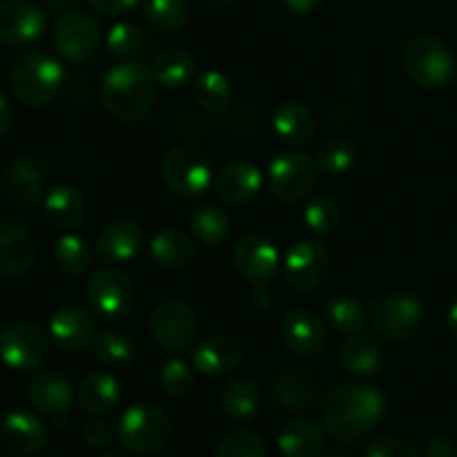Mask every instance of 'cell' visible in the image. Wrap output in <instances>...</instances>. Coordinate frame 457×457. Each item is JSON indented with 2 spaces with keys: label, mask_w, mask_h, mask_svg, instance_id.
Wrapping results in <instances>:
<instances>
[{
  "label": "cell",
  "mask_w": 457,
  "mask_h": 457,
  "mask_svg": "<svg viewBox=\"0 0 457 457\" xmlns=\"http://www.w3.org/2000/svg\"><path fill=\"white\" fill-rule=\"evenodd\" d=\"M192 364L201 375L223 378L241 364V346L228 335H210L199 342L192 353Z\"/></svg>",
  "instance_id": "obj_23"
},
{
  "label": "cell",
  "mask_w": 457,
  "mask_h": 457,
  "mask_svg": "<svg viewBox=\"0 0 457 457\" xmlns=\"http://www.w3.org/2000/svg\"><path fill=\"white\" fill-rule=\"evenodd\" d=\"M201 3H205L208 7H212V9H228V7H232L237 0H201Z\"/></svg>",
  "instance_id": "obj_53"
},
{
  "label": "cell",
  "mask_w": 457,
  "mask_h": 457,
  "mask_svg": "<svg viewBox=\"0 0 457 457\" xmlns=\"http://www.w3.org/2000/svg\"><path fill=\"white\" fill-rule=\"evenodd\" d=\"M65 71L62 65L43 52H25L16 58L9 71V85L21 103L43 107L54 101L61 89Z\"/></svg>",
  "instance_id": "obj_3"
},
{
  "label": "cell",
  "mask_w": 457,
  "mask_h": 457,
  "mask_svg": "<svg viewBox=\"0 0 457 457\" xmlns=\"http://www.w3.org/2000/svg\"><path fill=\"white\" fill-rule=\"evenodd\" d=\"M156 80L141 62L110 67L101 80V103L107 114L123 123H137L152 110Z\"/></svg>",
  "instance_id": "obj_2"
},
{
  "label": "cell",
  "mask_w": 457,
  "mask_h": 457,
  "mask_svg": "<svg viewBox=\"0 0 457 457\" xmlns=\"http://www.w3.org/2000/svg\"><path fill=\"white\" fill-rule=\"evenodd\" d=\"M428 457H455V449L451 445L449 437L445 436H433L427 445Z\"/></svg>",
  "instance_id": "obj_48"
},
{
  "label": "cell",
  "mask_w": 457,
  "mask_h": 457,
  "mask_svg": "<svg viewBox=\"0 0 457 457\" xmlns=\"http://www.w3.org/2000/svg\"><path fill=\"white\" fill-rule=\"evenodd\" d=\"M270 290H268L266 284H254V290H253V306L257 308V311H266V308H270Z\"/></svg>",
  "instance_id": "obj_49"
},
{
  "label": "cell",
  "mask_w": 457,
  "mask_h": 457,
  "mask_svg": "<svg viewBox=\"0 0 457 457\" xmlns=\"http://www.w3.org/2000/svg\"><path fill=\"white\" fill-rule=\"evenodd\" d=\"M404 70L422 89H442L455 79V58L442 40L415 36L404 47Z\"/></svg>",
  "instance_id": "obj_5"
},
{
  "label": "cell",
  "mask_w": 457,
  "mask_h": 457,
  "mask_svg": "<svg viewBox=\"0 0 457 457\" xmlns=\"http://www.w3.org/2000/svg\"><path fill=\"white\" fill-rule=\"evenodd\" d=\"M272 195L284 204H299L312 192L317 181V163L306 152H284L268 170Z\"/></svg>",
  "instance_id": "obj_10"
},
{
  "label": "cell",
  "mask_w": 457,
  "mask_h": 457,
  "mask_svg": "<svg viewBox=\"0 0 457 457\" xmlns=\"http://www.w3.org/2000/svg\"><path fill=\"white\" fill-rule=\"evenodd\" d=\"M85 295L96 315L105 320H120L128 315L134 306L132 279L116 268H98L89 275L85 284Z\"/></svg>",
  "instance_id": "obj_11"
},
{
  "label": "cell",
  "mask_w": 457,
  "mask_h": 457,
  "mask_svg": "<svg viewBox=\"0 0 457 457\" xmlns=\"http://www.w3.org/2000/svg\"><path fill=\"white\" fill-rule=\"evenodd\" d=\"M235 266L250 284H268L279 270V253L266 237L245 235L235 245Z\"/></svg>",
  "instance_id": "obj_17"
},
{
  "label": "cell",
  "mask_w": 457,
  "mask_h": 457,
  "mask_svg": "<svg viewBox=\"0 0 457 457\" xmlns=\"http://www.w3.org/2000/svg\"><path fill=\"white\" fill-rule=\"evenodd\" d=\"M364 457H422L420 451L415 449L411 442L402 440V437H382V440L373 442L366 451Z\"/></svg>",
  "instance_id": "obj_45"
},
{
  "label": "cell",
  "mask_w": 457,
  "mask_h": 457,
  "mask_svg": "<svg viewBox=\"0 0 457 457\" xmlns=\"http://www.w3.org/2000/svg\"><path fill=\"white\" fill-rule=\"evenodd\" d=\"M161 386L168 395L183 397L195 388V373H192L190 366L181 360H170L165 361L163 369H161Z\"/></svg>",
  "instance_id": "obj_43"
},
{
  "label": "cell",
  "mask_w": 457,
  "mask_h": 457,
  "mask_svg": "<svg viewBox=\"0 0 457 457\" xmlns=\"http://www.w3.org/2000/svg\"><path fill=\"white\" fill-rule=\"evenodd\" d=\"M339 364L346 373L369 378L382 369V351L366 335H351L339 348Z\"/></svg>",
  "instance_id": "obj_30"
},
{
  "label": "cell",
  "mask_w": 457,
  "mask_h": 457,
  "mask_svg": "<svg viewBox=\"0 0 457 457\" xmlns=\"http://www.w3.org/2000/svg\"><path fill=\"white\" fill-rule=\"evenodd\" d=\"M214 457H266V445L253 431H235L219 445Z\"/></svg>",
  "instance_id": "obj_42"
},
{
  "label": "cell",
  "mask_w": 457,
  "mask_h": 457,
  "mask_svg": "<svg viewBox=\"0 0 457 457\" xmlns=\"http://www.w3.org/2000/svg\"><path fill=\"white\" fill-rule=\"evenodd\" d=\"M370 324L375 333L391 342H402L415 333L424 315V306L413 295H384L370 306Z\"/></svg>",
  "instance_id": "obj_12"
},
{
  "label": "cell",
  "mask_w": 457,
  "mask_h": 457,
  "mask_svg": "<svg viewBox=\"0 0 457 457\" xmlns=\"http://www.w3.org/2000/svg\"><path fill=\"white\" fill-rule=\"evenodd\" d=\"M321 457H346V455H342V453H326V455H321Z\"/></svg>",
  "instance_id": "obj_55"
},
{
  "label": "cell",
  "mask_w": 457,
  "mask_h": 457,
  "mask_svg": "<svg viewBox=\"0 0 457 457\" xmlns=\"http://www.w3.org/2000/svg\"><path fill=\"white\" fill-rule=\"evenodd\" d=\"M326 317L337 333L348 335V337L360 335L370 321L369 311L357 299L346 297V295L330 299L328 306H326Z\"/></svg>",
  "instance_id": "obj_36"
},
{
  "label": "cell",
  "mask_w": 457,
  "mask_h": 457,
  "mask_svg": "<svg viewBox=\"0 0 457 457\" xmlns=\"http://www.w3.org/2000/svg\"><path fill=\"white\" fill-rule=\"evenodd\" d=\"M101 457H128V455L120 453V451H105Z\"/></svg>",
  "instance_id": "obj_54"
},
{
  "label": "cell",
  "mask_w": 457,
  "mask_h": 457,
  "mask_svg": "<svg viewBox=\"0 0 457 457\" xmlns=\"http://www.w3.org/2000/svg\"><path fill=\"white\" fill-rule=\"evenodd\" d=\"M317 170L326 174H346L357 163V145L348 138H328L315 152Z\"/></svg>",
  "instance_id": "obj_37"
},
{
  "label": "cell",
  "mask_w": 457,
  "mask_h": 457,
  "mask_svg": "<svg viewBox=\"0 0 457 457\" xmlns=\"http://www.w3.org/2000/svg\"><path fill=\"white\" fill-rule=\"evenodd\" d=\"M143 245V230L134 221H112L96 237V254L105 263L132 262Z\"/></svg>",
  "instance_id": "obj_24"
},
{
  "label": "cell",
  "mask_w": 457,
  "mask_h": 457,
  "mask_svg": "<svg viewBox=\"0 0 457 457\" xmlns=\"http://www.w3.org/2000/svg\"><path fill=\"white\" fill-rule=\"evenodd\" d=\"M303 221L315 235L330 237L339 230L342 223V210L333 196H317L303 212Z\"/></svg>",
  "instance_id": "obj_41"
},
{
  "label": "cell",
  "mask_w": 457,
  "mask_h": 457,
  "mask_svg": "<svg viewBox=\"0 0 457 457\" xmlns=\"http://www.w3.org/2000/svg\"><path fill=\"white\" fill-rule=\"evenodd\" d=\"M27 397L38 413L52 418L58 427H65L74 406V388L65 375L40 370L27 384Z\"/></svg>",
  "instance_id": "obj_13"
},
{
  "label": "cell",
  "mask_w": 457,
  "mask_h": 457,
  "mask_svg": "<svg viewBox=\"0 0 457 457\" xmlns=\"http://www.w3.org/2000/svg\"><path fill=\"white\" fill-rule=\"evenodd\" d=\"M284 3H286V7L295 13H311V12H315V9L320 7L324 0H284Z\"/></svg>",
  "instance_id": "obj_50"
},
{
  "label": "cell",
  "mask_w": 457,
  "mask_h": 457,
  "mask_svg": "<svg viewBox=\"0 0 457 457\" xmlns=\"http://www.w3.org/2000/svg\"><path fill=\"white\" fill-rule=\"evenodd\" d=\"M446 326H449V333L457 339V302L453 303V306H451L449 320H446Z\"/></svg>",
  "instance_id": "obj_52"
},
{
  "label": "cell",
  "mask_w": 457,
  "mask_h": 457,
  "mask_svg": "<svg viewBox=\"0 0 457 457\" xmlns=\"http://www.w3.org/2000/svg\"><path fill=\"white\" fill-rule=\"evenodd\" d=\"M120 400L119 379L110 373H89L79 386V404L89 415H107Z\"/></svg>",
  "instance_id": "obj_27"
},
{
  "label": "cell",
  "mask_w": 457,
  "mask_h": 457,
  "mask_svg": "<svg viewBox=\"0 0 457 457\" xmlns=\"http://www.w3.org/2000/svg\"><path fill=\"white\" fill-rule=\"evenodd\" d=\"M272 397L288 411H306L317 402V386L311 375L302 370H286L272 382Z\"/></svg>",
  "instance_id": "obj_29"
},
{
  "label": "cell",
  "mask_w": 457,
  "mask_h": 457,
  "mask_svg": "<svg viewBox=\"0 0 457 457\" xmlns=\"http://www.w3.org/2000/svg\"><path fill=\"white\" fill-rule=\"evenodd\" d=\"M0 440L4 449L18 457H31L45 449L47 445V427L43 420L27 411H12L0 424Z\"/></svg>",
  "instance_id": "obj_21"
},
{
  "label": "cell",
  "mask_w": 457,
  "mask_h": 457,
  "mask_svg": "<svg viewBox=\"0 0 457 457\" xmlns=\"http://www.w3.org/2000/svg\"><path fill=\"white\" fill-rule=\"evenodd\" d=\"M259 404H262V393H259L257 384L250 382V379H230L223 386L221 406L228 418L237 420V422H245V420L254 418Z\"/></svg>",
  "instance_id": "obj_33"
},
{
  "label": "cell",
  "mask_w": 457,
  "mask_h": 457,
  "mask_svg": "<svg viewBox=\"0 0 457 457\" xmlns=\"http://www.w3.org/2000/svg\"><path fill=\"white\" fill-rule=\"evenodd\" d=\"M80 437H83L85 445L94 446V449H101V446L110 445L112 440L116 437V431L112 428L110 422H105V420H89L87 424L83 427V431H80Z\"/></svg>",
  "instance_id": "obj_46"
},
{
  "label": "cell",
  "mask_w": 457,
  "mask_h": 457,
  "mask_svg": "<svg viewBox=\"0 0 457 457\" xmlns=\"http://www.w3.org/2000/svg\"><path fill=\"white\" fill-rule=\"evenodd\" d=\"M190 230L199 244L214 248V245L223 244V241L228 239V232H230V217L212 204L199 205L190 217Z\"/></svg>",
  "instance_id": "obj_35"
},
{
  "label": "cell",
  "mask_w": 457,
  "mask_h": 457,
  "mask_svg": "<svg viewBox=\"0 0 457 457\" xmlns=\"http://www.w3.org/2000/svg\"><path fill=\"white\" fill-rule=\"evenodd\" d=\"M47 357L49 339L38 326L9 321L0 328V361L12 370H36Z\"/></svg>",
  "instance_id": "obj_8"
},
{
  "label": "cell",
  "mask_w": 457,
  "mask_h": 457,
  "mask_svg": "<svg viewBox=\"0 0 457 457\" xmlns=\"http://www.w3.org/2000/svg\"><path fill=\"white\" fill-rule=\"evenodd\" d=\"M143 16L154 29L172 34L187 25L190 9H187L186 0H145Z\"/></svg>",
  "instance_id": "obj_38"
},
{
  "label": "cell",
  "mask_w": 457,
  "mask_h": 457,
  "mask_svg": "<svg viewBox=\"0 0 457 457\" xmlns=\"http://www.w3.org/2000/svg\"><path fill=\"white\" fill-rule=\"evenodd\" d=\"M330 270V257L324 245L315 241H299L288 250L284 262V277L295 290L311 293L320 288Z\"/></svg>",
  "instance_id": "obj_14"
},
{
  "label": "cell",
  "mask_w": 457,
  "mask_h": 457,
  "mask_svg": "<svg viewBox=\"0 0 457 457\" xmlns=\"http://www.w3.org/2000/svg\"><path fill=\"white\" fill-rule=\"evenodd\" d=\"M45 29V13L31 0H0V40L27 45Z\"/></svg>",
  "instance_id": "obj_18"
},
{
  "label": "cell",
  "mask_w": 457,
  "mask_h": 457,
  "mask_svg": "<svg viewBox=\"0 0 457 457\" xmlns=\"http://www.w3.org/2000/svg\"><path fill=\"white\" fill-rule=\"evenodd\" d=\"M45 219L58 230L79 228L85 219V199L70 186H56L45 195Z\"/></svg>",
  "instance_id": "obj_26"
},
{
  "label": "cell",
  "mask_w": 457,
  "mask_h": 457,
  "mask_svg": "<svg viewBox=\"0 0 457 457\" xmlns=\"http://www.w3.org/2000/svg\"><path fill=\"white\" fill-rule=\"evenodd\" d=\"M154 262L163 268H186L195 262V241L179 228H165L156 232L150 244Z\"/></svg>",
  "instance_id": "obj_28"
},
{
  "label": "cell",
  "mask_w": 457,
  "mask_h": 457,
  "mask_svg": "<svg viewBox=\"0 0 457 457\" xmlns=\"http://www.w3.org/2000/svg\"><path fill=\"white\" fill-rule=\"evenodd\" d=\"M455 87H457V74H455Z\"/></svg>",
  "instance_id": "obj_56"
},
{
  "label": "cell",
  "mask_w": 457,
  "mask_h": 457,
  "mask_svg": "<svg viewBox=\"0 0 457 457\" xmlns=\"http://www.w3.org/2000/svg\"><path fill=\"white\" fill-rule=\"evenodd\" d=\"M263 177L253 163L248 161H232L223 165L214 177V195L230 205H241L245 201L254 199L262 190Z\"/></svg>",
  "instance_id": "obj_22"
},
{
  "label": "cell",
  "mask_w": 457,
  "mask_h": 457,
  "mask_svg": "<svg viewBox=\"0 0 457 457\" xmlns=\"http://www.w3.org/2000/svg\"><path fill=\"white\" fill-rule=\"evenodd\" d=\"M272 125H275V132L279 134V138H284L293 147L308 145L317 132L315 116L299 101H286L284 105L277 107Z\"/></svg>",
  "instance_id": "obj_25"
},
{
  "label": "cell",
  "mask_w": 457,
  "mask_h": 457,
  "mask_svg": "<svg viewBox=\"0 0 457 457\" xmlns=\"http://www.w3.org/2000/svg\"><path fill=\"white\" fill-rule=\"evenodd\" d=\"M36 248L29 230L18 219L0 214V275L18 277L34 263Z\"/></svg>",
  "instance_id": "obj_20"
},
{
  "label": "cell",
  "mask_w": 457,
  "mask_h": 457,
  "mask_svg": "<svg viewBox=\"0 0 457 457\" xmlns=\"http://www.w3.org/2000/svg\"><path fill=\"white\" fill-rule=\"evenodd\" d=\"M161 177L179 196H201L212 187V165L204 152L190 145H177L161 159Z\"/></svg>",
  "instance_id": "obj_6"
},
{
  "label": "cell",
  "mask_w": 457,
  "mask_h": 457,
  "mask_svg": "<svg viewBox=\"0 0 457 457\" xmlns=\"http://www.w3.org/2000/svg\"><path fill=\"white\" fill-rule=\"evenodd\" d=\"M12 128V105H9L7 98L0 94V138L9 132Z\"/></svg>",
  "instance_id": "obj_51"
},
{
  "label": "cell",
  "mask_w": 457,
  "mask_h": 457,
  "mask_svg": "<svg viewBox=\"0 0 457 457\" xmlns=\"http://www.w3.org/2000/svg\"><path fill=\"white\" fill-rule=\"evenodd\" d=\"M174 433V424L163 409L154 404H134L120 415L116 440L134 455H152L163 449Z\"/></svg>",
  "instance_id": "obj_4"
},
{
  "label": "cell",
  "mask_w": 457,
  "mask_h": 457,
  "mask_svg": "<svg viewBox=\"0 0 457 457\" xmlns=\"http://www.w3.org/2000/svg\"><path fill=\"white\" fill-rule=\"evenodd\" d=\"M47 187V170L36 156H16L0 177V192L13 204H36Z\"/></svg>",
  "instance_id": "obj_15"
},
{
  "label": "cell",
  "mask_w": 457,
  "mask_h": 457,
  "mask_svg": "<svg viewBox=\"0 0 457 457\" xmlns=\"http://www.w3.org/2000/svg\"><path fill=\"white\" fill-rule=\"evenodd\" d=\"M281 342L295 355L311 357L324 348L326 324L320 315L306 308H295L281 320Z\"/></svg>",
  "instance_id": "obj_19"
},
{
  "label": "cell",
  "mask_w": 457,
  "mask_h": 457,
  "mask_svg": "<svg viewBox=\"0 0 457 457\" xmlns=\"http://www.w3.org/2000/svg\"><path fill=\"white\" fill-rule=\"evenodd\" d=\"M92 346H94V353H96L98 361H103L105 366H112V369L128 366L129 361L134 360V355H137L134 344L129 342L123 333H116V330L98 333Z\"/></svg>",
  "instance_id": "obj_40"
},
{
  "label": "cell",
  "mask_w": 457,
  "mask_h": 457,
  "mask_svg": "<svg viewBox=\"0 0 457 457\" xmlns=\"http://www.w3.org/2000/svg\"><path fill=\"white\" fill-rule=\"evenodd\" d=\"M150 333L163 351H190L199 337V320L187 303L179 299H163L150 312Z\"/></svg>",
  "instance_id": "obj_7"
},
{
  "label": "cell",
  "mask_w": 457,
  "mask_h": 457,
  "mask_svg": "<svg viewBox=\"0 0 457 457\" xmlns=\"http://www.w3.org/2000/svg\"><path fill=\"white\" fill-rule=\"evenodd\" d=\"M196 62L183 49H165L152 62V76L165 89H179L195 80Z\"/></svg>",
  "instance_id": "obj_32"
},
{
  "label": "cell",
  "mask_w": 457,
  "mask_h": 457,
  "mask_svg": "<svg viewBox=\"0 0 457 457\" xmlns=\"http://www.w3.org/2000/svg\"><path fill=\"white\" fill-rule=\"evenodd\" d=\"M87 3L94 12L103 16H120V13L132 12L141 0H87Z\"/></svg>",
  "instance_id": "obj_47"
},
{
  "label": "cell",
  "mask_w": 457,
  "mask_h": 457,
  "mask_svg": "<svg viewBox=\"0 0 457 457\" xmlns=\"http://www.w3.org/2000/svg\"><path fill=\"white\" fill-rule=\"evenodd\" d=\"M324 428L311 420H295L279 433V451L286 457H320Z\"/></svg>",
  "instance_id": "obj_31"
},
{
  "label": "cell",
  "mask_w": 457,
  "mask_h": 457,
  "mask_svg": "<svg viewBox=\"0 0 457 457\" xmlns=\"http://www.w3.org/2000/svg\"><path fill=\"white\" fill-rule=\"evenodd\" d=\"M386 400L369 384H342L333 388L321 406L324 428L342 445H353L369 436L384 418Z\"/></svg>",
  "instance_id": "obj_1"
},
{
  "label": "cell",
  "mask_w": 457,
  "mask_h": 457,
  "mask_svg": "<svg viewBox=\"0 0 457 457\" xmlns=\"http://www.w3.org/2000/svg\"><path fill=\"white\" fill-rule=\"evenodd\" d=\"M103 43V29L96 18L80 9L62 13L54 27V47L65 61L85 62L98 52Z\"/></svg>",
  "instance_id": "obj_9"
},
{
  "label": "cell",
  "mask_w": 457,
  "mask_h": 457,
  "mask_svg": "<svg viewBox=\"0 0 457 457\" xmlns=\"http://www.w3.org/2000/svg\"><path fill=\"white\" fill-rule=\"evenodd\" d=\"M49 335L67 353H80L96 339V324L83 306L65 303L49 320Z\"/></svg>",
  "instance_id": "obj_16"
},
{
  "label": "cell",
  "mask_w": 457,
  "mask_h": 457,
  "mask_svg": "<svg viewBox=\"0 0 457 457\" xmlns=\"http://www.w3.org/2000/svg\"><path fill=\"white\" fill-rule=\"evenodd\" d=\"M54 262L67 275H83L92 262L87 241L79 235H62L54 245Z\"/></svg>",
  "instance_id": "obj_39"
},
{
  "label": "cell",
  "mask_w": 457,
  "mask_h": 457,
  "mask_svg": "<svg viewBox=\"0 0 457 457\" xmlns=\"http://www.w3.org/2000/svg\"><path fill=\"white\" fill-rule=\"evenodd\" d=\"M107 47L114 56L129 58L137 56L143 47V34L132 22H116L107 34Z\"/></svg>",
  "instance_id": "obj_44"
},
{
  "label": "cell",
  "mask_w": 457,
  "mask_h": 457,
  "mask_svg": "<svg viewBox=\"0 0 457 457\" xmlns=\"http://www.w3.org/2000/svg\"><path fill=\"white\" fill-rule=\"evenodd\" d=\"M192 96H195L196 105L212 112V114L226 112L232 103L230 80L221 71H204V74L192 80Z\"/></svg>",
  "instance_id": "obj_34"
}]
</instances>
